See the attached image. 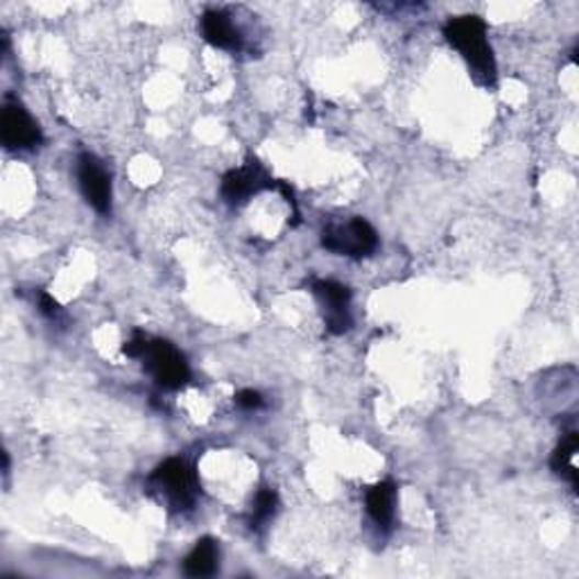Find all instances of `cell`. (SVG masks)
I'll list each match as a JSON object with an SVG mask.
<instances>
[{"instance_id": "obj_12", "label": "cell", "mask_w": 579, "mask_h": 579, "mask_svg": "<svg viewBox=\"0 0 579 579\" xmlns=\"http://www.w3.org/2000/svg\"><path fill=\"white\" fill-rule=\"evenodd\" d=\"M577 446H579L577 433H568V435L559 442V446H557V450H555V455H553V469H555L559 476L568 478L572 487H577V467H575Z\"/></svg>"}, {"instance_id": "obj_10", "label": "cell", "mask_w": 579, "mask_h": 579, "mask_svg": "<svg viewBox=\"0 0 579 579\" xmlns=\"http://www.w3.org/2000/svg\"><path fill=\"white\" fill-rule=\"evenodd\" d=\"M365 505H367V514L371 516V521L380 527V530H392L394 519H397V487L394 482L385 480L374 485L367 491L365 498Z\"/></svg>"}, {"instance_id": "obj_9", "label": "cell", "mask_w": 579, "mask_h": 579, "mask_svg": "<svg viewBox=\"0 0 579 579\" xmlns=\"http://www.w3.org/2000/svg\"><path fill=\"white\" fill-rule=\"evenodd\" d=\"M202 36L213 48L229 51V53H238L243 51V32L236 25L234 16L224 10H209L200 19Z\"/></svg>"}, {"instance_id": "obj_6", "label": "cell", "mask_w": 579, "mask_h": 579, "mask_svg": "<svg viewBox=\"0 0 579 579\" xmlns=\"http://www.w3.org/2000/svg\"><path fill=\"white\" fill-rule=\"evenodd\" d=\"M77 183L89 207H93L100 215L111 213V177L104 170V166L98 162V157L89 152H82L77 157Z\"/></svg>"}, {"instance_id": "obj_13", "label": "cell", "mask_w": 579, "mask_h": 579, "mask_svg": "<svg viewBox=\"0 0 579 579\" xmlns=\"http://www.w3.org/2000/svg\"><path fill=\"white\" fill-rule=\"evenodd\" d=\"M279 508V496L275 489H260L254 498V505H252V516H249V525L252 530H260L263 525H267L269 521L275 519Z\"/></svg>"}, {"instance_id": "obj_14", "label": "cell", "mask_w": 579, "mask_h": 579, "mask_svg": "<svg viewBox=\"0 0 579 579\" xmlns=\"http://www.w3.org/2000/svg\"><path fill=\"white\" fill-rule=\"evenodd\" d=\"M236 403L243 408V410H260L263 408V397H260V392H256V390H243V392H238L236 394Z\"/></svg>"}, {"instance_id": "obj_15", "label": "cell", "mask_w": 579, "mask_h": 579, "mask_svg": "<svg viewBox=\"0 0 579 579\" xmlns=\"http://www.w3.org/2000/svg\"><path fill=\"white\" fill-rule=\"evenodd\" d=\"M38 311H42L46 318L55 320V318H59L62 308H59V303H57V301H55L51 294L42 292V294H38Z\"/></svg>"}, {"instance_id": "obj_1", "label": "cell", "mask_w": 579, "mask_h": 579, "mask_svg": "<svg viewBox=\"0 0 579 579\" xmlns=\"http://www.w3.org/2000/svg\"><path fill=\"white\" fill-rule=\"evenodd\" d=\"M448 44L465 57L476 82L496 85V59L487 38V23L480 16H455L444 25Z\"/></svg>"}, {"instance_id": "obj_8", "label": "cell", "mask_w": 579, "mask_h": 579, "mask_svg": "<svg viewBox=\"0 0 579 579\" xmlns=\"http://www.w3.org/2000/svg\"><path fill=\"white\" fill-rule=\"evenodd\" d=\"M267 188H275L272 177H269L260 164L249 162L243 168L231 170L222 177V198L226 204L231 207H238L245 204L249 198L258 196V192L267 190Z\"/></svg>"}, {"instance_id": "obj_5", "label": "cell", "mask_w": 579, "mask_h": 579, "mask_svg": "<svg viewBox=\"0 0 579 579\" xmlns=\"http://www.w3.org/2000/svg\"><path fill=\"white\" fill-rule=\"evenodd\" d=\"M313 292L322 303V313L326 322V331L333 335H342L352 329V290L331 281V279H320L313 283Z\"/></svg>"}, {"instance_id": "obj_3", "label": "cell", "mask_w": 579, "mask_h": 579, "mask_svg": "<svg viewBox=\"0 0 579 579\" xmlns=\"http://www.w3.org/2000/svg\"><path fill=\"white\" fill-rule=\"evenodd\" d=\"M138 360H143L145 369L152 374L154 382H157L162 390H168V392L181 390L183 385L190 380V367L186 358L181 356V352L175 344L166 339L147 337L145 349Z\"/></svg>"}, {"instance_id": "obj_2", "label": "cell", "mask_w": 579, "mask_h": 579, "mask_svg": "<svg viewBox=\"0 0 579 579\" xmlns=\"http://www.w3.org/2000/svg\"><path fill=\"white\" fill-rule=\"evenodd\" d=\"M149 485L157 489L172 510H190L196 505V500L200 496V480L196 469H192L190 461L181 457H170L154 469L149 476Z\"/></svg>"}, {"instance_id": "obj_7", "label": "cell", "mask_w": 579, "mask_h": 579, "mask_svg": "<svg viewBox=\"0 0 579 579\" xmlns=\"http://www.w3.org/2000/svg\"><path fill=\"white\" fill-rule=\"evenodd\" d=\"M0 136H3V143L10 149H32L44 141L42 127L36 125L27 109L16 100L5 102L3 121H0Z\"/></svg>"}, {"instance_id": "obj_4", "label": "cell", "mask_w": 579, "mask_h": 579, "mask_svg": "<svg viewBox=\"0 0 579 579\" xmlns=\"http://www.w3.org/2000/svg\"><path fill=\"white\" fill-rule=\"evenodd\" d=\"M322 247L337 256L365 258L378 249V234L367 220L352 218L339 224H329L322 231Z\"/></svg>"}, {"instance_id": "obj_11", "label": "cell", "mask_w": 579, "mask_h": 579, "mask_svg": "<svg viewBox=\"0 0 579 579\" xmlns=\"http://www.w3.org/2000/svg\"><path fill=\"white\" fill-rule=\"evenodd\" d=\"M218 561H220L218 542H213V538H202V542H198V546L183 559V572L188 577H209L218 570Z\"/></svg>"}]
</instances>
